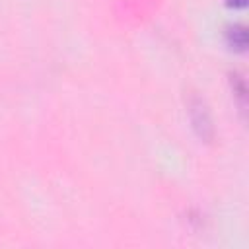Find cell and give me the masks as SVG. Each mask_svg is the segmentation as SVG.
I'll use <instances>...</instances> for the list:
<instances>
[{"label": "cell", "instance_id": "cell-3", "mask_svg": "<svg viewBox=\"0 0 249 249\" xmlns=\"http://www.w3.org/2000/svg\"><path fill=\"white\" fill-rule=\"evenodd\" d=\"M230 80H231L233 93H237V95H239V101H241V105H243V103H245V82H243V78H241L237 72H233Z\"/></svg>", "mask_w": 249, "mask_h": 249}, {"label": "cell", "instance_id": "cell-4", "mask_svg": "<svg viewBox=\"0 0 249 249\" xmlns=\"http://www.w3.org/2000/svg\"><path fill=\"white\" fill-rule=\"evenodd\" d=\"M226 6L228 8H233V10H239V8H245L247 6V0H226Z\"/></svg>", "mask_w": 249, "mask_h": 249}, {"label": "cell", "instance_id": "cell-1", "mask_svg": "<svg viewBox=\"0 0 249 249\" xmlns=\"http://www.w3.org/2000/svg\"><path fill=\"white\" fill-rule=\"evenodd\" d=\"M189 115H191L193 128L198 134V138H202L204 142H210L214 138V124H212V117H210V111L204 99H200L198 95H193L189 99Z\"/></svg>", "mask_w": 249, "mask_h": 249}, {"label": "cell", "instance_id": "cell-2", "mask_svg": "<svg viewBox=\"0 0 249 249\" xmlns=\"http://www.w3.org/2000/svg\"><path fill=\"white\" fill-rule=\"evenodd\" d=\"M224 37H226V43H228L230 49H233L237 53H243L247 49V29H245V25H241V23L228 25Z\"/></svg>", "mask_w": 249, "mask_h": 249}]
</instances>
